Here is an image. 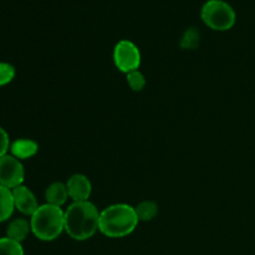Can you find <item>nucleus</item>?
<instances>
[{
	"label": "nucleus",
	"instance_id": "f03ea898",
	"mask_svg": "<svg viewBox=\"0 0 255 255\" xmlns=\"http://www.w3.org/2000/svg\"><path fill=\"white\" fill-rule=\"evenodd\" d=\"M138 223L134 207L116 203L101 211L99 231L107 238H125L136 231Z\"/></svg>",
	"mask_w": 255,
	"mask_h": 255
},
{
	"label": "nucleus",
	"instance_id": "1a4fd4ad",
	"mask_svg": "<svg viewBox=\"0 0 255 255\" xmlns=\"http://www.w3.org/2000/svg\"><path fill=\"white\" fill-rule=\"evenodd\" d=\"M39 152V144L36 141L30 138H17L10 144V154L20 161H25Z\"/></svg>",
	"mask_w": 255,
	"mask_h": 255
},
{
	"label": "nucleus",
	"instance_id": "a211bd4d",
	"mask_svg": "<svg viewBox=\"0 0 255 255\" xmlns=\"http://www.w3.org/2000/svg\"><path fill=\"white\" fill-rule=\"evenodd\" d=\"M10 138L7 132L2 127H0V158L7 154V151H10Z\"/></svg>",
	"mask_w": 255,
	"mask_h": 255
},
{
	"label": "nucleus",
	"instance_id": "7ed1b4c3",
	"mask_svg": "<svg viewBox=\"0 0 255 255\" xmlns=\"http://www.w3.org/2000/svg\"><path fill=\"white\" fill-rule=\"evenodd\" d=\"M31 233L41 242H52L65 232V211L61 207L41 204L30 217Z\"/></svg>",
	"mask_w": 255,
	"mask_h": 255
},
{
	"label": "nucleus",
	"instance_id": "423d86ee",
	"mask_svg": "<svg viewBox=\"0 0 255 255\" xmlns=\"http://www.w3.org/2000/svg\"><path fill=\"white\" fill-rule=\"evenodd\" d=\"M25 169L21 161L11 154L0 158V186L14 189L24 183Z\"/></svg>",
	"mask_w": 255,
	"mask_h": 255
},
{
	"label": "nucleus",
	"instance_id": "f257e3e1",
	"mask_svg": "<svg viewBox=\"0 0 255 255\" xmlns=\"http://www.w3.org/2000/svg\"><path fill=\"white\" fill-rule=\"evenodd\" d=\"M100 213L92 202H72L65 209V232L77 242L92 238L99 231Z\"/></svg>",
	"mask_w": 255,
	"mask_h": 255
},
{
	"label": "nucleus",
	"instance_id": "f8f14e48",
	"mask_svg": "<svg viewBox=\"0 0 255 255\" xmlns=\"http://www.w3.org/2000/svg\"><path fill=\"white\" fill-rule=\"evenodd\" d=\"M14 211L15 204L12 191L6 187L0 186V223L9 221Z\"/></svg>",
	"mask_w": 255,
	"mask_h": 255
},
{
	"label": "nucleus",
	"instance_id": "4468645a",
	"mask_svg": "<svg viewBox=\"0 0 255 255\" xmlns=\"http://www.w3.org/2000/svg\"><path fill=\"white\" fill-rule=\"evenodd\" d=\"M201 42V34L196 27H189L183 32L181 37V47L183 50H196Z\"/></svg>",
	"mask_w": 255,
	"mask_h": 255
},
{
	"label": "nucleus",
	"instance_id": "f3484780",
	"mask_svg": "<svg viewBox=\"0 0 255 255\" xmlns=\"http://www.w3.org/2000/svg\"><path fill=\"white\" fill-rule=\"evenodd\" d=\"M16 70L9 62L0 61V87L9 85L15 79Z\"/></svg>",
	"mask_w": 255,
	"mask_h": 255
},
{
	"label": "nucleus",
	"instance_id": "ddd939ff",
	"mask_svg": "<svg viewBox=\"0 0 255 255\" xmlns=\"http://www.w3.org/2000/svg\"><path fill=\"white\" fill-rule=\"evenodd\" d=\"M139 222H149L158 214V204L154 201H143L134 207Z\"/></svg>",
	"mask_w": 255,
	"mask_h": 255
},
{
	"label": "nucleus",
	"instance_id": "9d476101",
	"mask_svg": "<svg viewBox=\"0 0 255 255\" xmlns=\"http://www.w3.org/2000/svg\"><path fill=\"white\" fill-rule=\"evenodd\" d=\"M69 198L66 183H62V182H54V183L49 184L46 191H45L46 203L51 204V206L62 207L64 204H66Z\"/></svg>",
	"mask_w": 255,
	"mask_h": 255
},
{
	"label": "nucleus",
	"instance_id": "0eeeda50",
	"mask_svg": "<svg viewBox=\"0 0 255 255\" xmlns=\"http://www.w3.org/2000/svg\"><path fill=\"white\" fill-rule=\"evenodd\" d=\"M69 197L72 202L89 201L92 193V184L89 177L81 173H75L66 182Z\"/></svg>",
	"mask_w": 255,
	"mask_h": 255
},
{
	"label": "nucleus",
	"instance_id": "6e6552de",
	"mask_svg": "<svg viewBox=\"0 0 255 255\" xmlns=\"http://www.w3.org/2000/svg\"><path fill=\"white\" fill-rule=\"evenodd\" d=\"M11 191L12 196H14L15 209H17L24 216L31 217L36 212V209L39 208L37 199L35 194L32 193L31 189L21 184V186L16 187V188L11 189Z\"/></svg>",
	"mask_w": 255,
	"mask_h": 255
},
{
	"label": "nucleus",
	"instance_id": "9b49d317",
	"mask_svg": "<svg viewBox=\"0 0 255 255\" xmlns=\"http://www.w3.org/2000/svg\"><path fill=\"white\" fill-rule=\"evenodd\" d=\"M31 233V226H30V221L25 218H16L9 223L6 228V237L11 241L17 242V243H22L27 236Z\"/></svg>",
	"mask_w": 255,
	"mask_h": 255
},
{
	"label": "nucleus",
	"instance_id": "2eb2a0df",
	"mask_svg": "<svg viewBox=\"0 0 255 255\" xmlns=\"http://www.w3.org/2000/svg\"><path fill=\"white\" fill-rule=\"evenodd\" d=\"M0 255H25V252L21 243L4 237L0 238Z\"/></svg>",
	"mask_w": 255,
	"mask_h": 255
},
{
	"label": "nucleus",
	"instance_id": "dca6fc26",
	"mask_svg": "<svg viewBox=\"0 0 255 255\" xmlns=\"http://www.w3.org/2000/svg\"><path fill=\"white\" fill-rule=\"evenodd\" d=\"M126 79L128 86L134 92H141L144 89V86H146V77H144V75L139 70L128 72L126 75Z\"/></svg>",
	"mask_w": 255,
	"mask_h": 255
},
{
	"label": "nucleus",
	"instance_id": "20e7f679",
	"mask_svg": "<svg viewBox=\"0 0 255 255\" xmlns=\"http://www.w3.org/2000/svg\"><path fill=\"white\" fill-rule=\"evenodd\" d=\"M201 19L209 29L227 31L236 25L237 14L224 0H208L201 9Z\"/></svg>",
	"mask_w": 255,
	"mask_h": 255
},
{
	"label": "nucleus",
	"instance_id": "39448f33",
	"mask_svg": "<svg viewBox=\"0 0 255 255\" xmlns=\"http://www.w3.org/2000/svg\"><path fill=\"white\" fill-rule=\"evenodd\" d=\"M114 62L117 70L124 74L138 70L142 62V55L138 46L129 40H121L114 49Z\"/></svg>",
	"mask_w": 255,
	"mask_h": 255
}]
</instances>
